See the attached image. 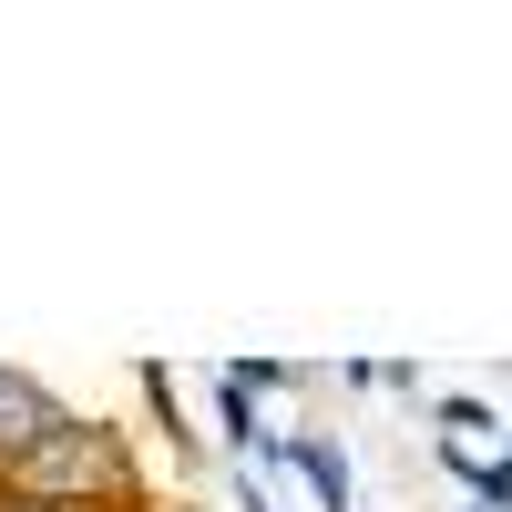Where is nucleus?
Instances as JSON below:
<instances>
[{
    "label": "nucleus",
    "mask_w": 512,
    "mask_h": 512,
    "mask_svg": "<svg viewBox=\"0 0 512 512\" xmlns=\"http://www.w3.org/2000/svg\"><path fill=\"white\" fill-rule=\"evenodd\" d=\"M0 502H41V512H154V472L123 420L62 410L52 431H31L0 461Z\"/></svg>",
    "instance_id": "1"
},
{
    "label": "nucleus",
    "mask_w": 512,
    "mask_h": 512,
    "mask_svg": "<svg viewBox=\"0 0 512 512\" xmlns=\"http://www.w3.org/2000/svg\"><path fill=\"white\" fill-rule=\"evenodd\" d=\"M277 472L308 482V502H318V512H349V451H338V431H328V441H318V431H287Z\"/></svg>",
    "instance_id": "2"
},
{
    "label": "nucleus",
    "mask_w": 512,
    "mask_h": 512,
    "mask_svg": "<svg viewBox=\"0 0 512 512\" xmlns=\"http://www.w3.org/2000/svg\"><path fill=\"white\" fill-rule=\"evenodd\" d=\"M52 420H62V400L52 390H41V379H21V369H0V461H11L31 431H52Z\"/></svg>",
    "instance_id": "3"
},
{
    "label": "nucleus",
    "mask_w": 512,
    "mask_h": 512,
    "mask_svg": "<svg viewBox=\"0 0 512 512\" xmlns=\"http://www.w3.org/2000/svg\"><path fill=\"white\" fill-rule=\"evenodd\" d=\"M0 512H41V502H0Z\"/></svg>",
    "instance_id": "4"
},
{
    "label": "nucleus",
    "mask_w": 512,
    "mask_h": 512,
    "mask_svg": "<svg viewBox=\"0 0 512 512\" xmlns=\"http://www.w3.org/2000/svg\"><path fill=\"white\" fill-rule=\"evenodd\" d=\"M472 512H482V502H472Z\"/></svg>",
    "instance_id": "5"
}]
</instances>
